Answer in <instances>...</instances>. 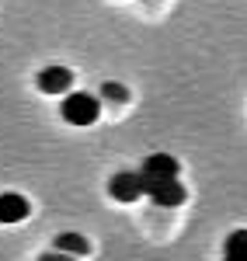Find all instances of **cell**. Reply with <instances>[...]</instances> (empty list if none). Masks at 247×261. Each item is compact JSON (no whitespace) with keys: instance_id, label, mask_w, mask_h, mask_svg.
<instances>
[{"instance_id":"9c48e42d","label":"cell","mask_w":247,"mask_h":261,"mask_svg":"<svg viewBox=\"0 0 247 261\" xmlns=\"http://www.w3.org/2000/svg\"><path fill=\"white\" fill-rule=\"evenodd\" d=\"M98 94H101L104 101H119V105H122V101H129V91H125L122 84H115V81L101 84V91H98Z\"/></svg>"},{"instance_id":"8992f818","label":"cell","mask_w":247,"mask_h":261,"mask_svg":"<svg viewBox=\"0 0 247 261\" xmlns=\"http://www.w3.org/2000/svg\"><path fill=\"white\" fill-rule=\"evenodd\" d=\"M39 87L45 94H70V87H73V73L66 70V66H45L39 73Z\"/></svg>"},{"instance_id":"52a82bcc","label":"cell","mask_w":247,"mask_h":261,"mask_svg":"<svg viewBox=\"0 0 247 261\" xmlns=\"http://www.w3.org/2000/svg\"><path fill=\"white\" fill-rule=\"evenodd\" d=\"M223 261H247V230H233L223 241Z\"/></svg>"},{"instance_id":"5b68a950","label":"cell","mask_w":247,"mask_h":261,"mask_svg":"<svg viewBox=\"0 0 247 261\" xmlns=\"http://www.w3.org/2000/svg\"><path fill=\"white\" fill-rule=\"evenodd\" d=\"M178 171H181V164L174 161L171 153H150L140 167V174L143 181H157V178H178Z\"/></svg>"},{"instance_id":"30bf717a","label":"cell","mask_w":247,"mask_h":261,"mask_svg":"<svg viewBox=\"0 0 247 261\" xmlns=\"http://www.w3.org/2000/svg\"><path fill=\"white\" fill-rule=\"evenodd\" d=\"M39 261H73V254H66V251H56V247H52V251H45Z\"/></svg>"},{"instance_id":"6da1fadb","label":"cell","mask_w":247,"mask_h":261,"mask_svg":"<svg viewBox=\"0 0 247 261\" xmlns=\"http://www.w3.org/2000/svg\"><path fill=\"white\" fill-rule=\"evenodd\" d=\"M60 112L70 125H94L101 115V101H98V94H87V91H70L63 98Z\"/></svg>"},{"instance_id":"3957f363","label":"cell","mask_w":247,"mask_h":261,"mask_svg":"<svg viewBox=\"0 0 247 261\" xmlns=\"http://www.w3.org/2000/svg\"><path fill=\"white\" fill-rule=\"evenodd\" d=\"M146 192V185H143V174L140 171H119V174H112V181H108V195L115 202H136L140 195Z\"/></svg>"},{"instance_id":"ba28073f","label":"cell","mask_w":247,"mask_h":261,"mask_svg":"<svg viewBox=\"0 0 247 261\" xmlns=\"http://www.w3.org/2000/svg\"><path fill=\"white\" fill-rule=\"evenodd\" d=\"M52 247H56V251H66V254H73V258H80V254L91 251V244L84 241L80 233H73V230H70V233H60V237L52 241Z\"/></svg>"},{"instance_id":"7a4b0ae2","label":"cell","mask_w":247,"mask_h":261,"mask_svg":"<svg viewBox=\"0 0 247 261\" xmlns=\"http://www.w3.org/2000/svg\"><path fill=\"white\" fill-rule=\"evenodd\" d=\"M143 185H146V195L164 209H178L188 199V188L181 185V178H157V181H143Z\"/></svg>"},{"instance_id":"277c9868","label":"cell","mask_w":247,"mask_h":261,"mask_svg":"<svg viewBox=\"0 0 247 261\" xmlns=\"http://www.w3.org/2000/svg\"><path fill=\"white\" fill-rule=\"evenodd\" d=\"M32 213L28 199L21 192H0V223L4 226H14V223H24Z\"/></svg>"}]
</instances>
